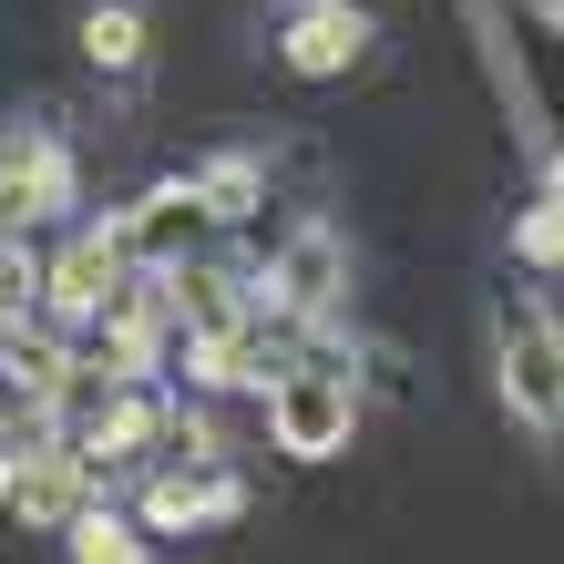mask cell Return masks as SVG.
<instances>
[{"label": "cell", "mask_w": 564, "mask_h": 564, "mask_svg": "<svg viewBox=\"0 0 564 564\" xmlns=\"http://www.w3.org/2000/svg\"><path fill=\"white\" fill-rule=\"evenodd\" d=\"M268 431H278L288 462L349 452V431H359V380H349V370H318V359H297V370L268 380Z\"/></svg>", "instance_id": "obj_1"}, {"label": "cell", "mask_w": 564, "mask_h": 564, "mask_svg": "<svg viewBox=\"0 0 564 564\" xmlns=\"http://www.w3.org/2000/svg\"><path fill=\"white\" fill-rule=\"evenodd\" d=\"M492 349H503V401H513V421L564 431V328L534 308V297H503V308H492Z\"/></svg>", "instance_id": "obj_2"}, {"label": "cell", "mask_w": 564, "mask_h": 564, "mask_svg": "<svg viewBox=\"0 0 564 564\" xmlns=\"http://www.w3.org/2000/svg\"><path fill=\"white\" fill-rule=\"evenodd\" d=\"M123 278H134V247H123V226H83V237L42 268V297H52V318L104 328V308L123 297Z\"/></svg>", "instance_id": "obj_3"}, {"label": "cell", "mask_w": 564, "mask_h": 564, "mask_svg": "<svg viewBox=\"0 0 564 564\" xmlns=\"http://www.w3.org/2000/svg\"><path fill=\"white\" fill-rule=\"evenodd\" d=\"M62 206H73V154H62V134H42V123H21V134H0V226H52Z\"/></svg>", "instance_id": "obj_4"}, {"label": "cell", "mask_w": 564, "mask_h": 564, "mask_svg": "<svg viewBox=\"0 0 564 564\" xmlns=\"http://www.w3.org/2000/svg\"><path fill=\"white\" fill-rule=\"evenodd\" d=\"M339 288H349V257H339V237H328V226H297V237L278 247V268H268V308H288V318H318Z\"/></svg>", "instance_id": "obj_5"}, {"label": "cell", "mask_w": 564, "mask_h": 564, "mask_svg": "<svg viewBox=\"0 0 564 564\" xmlns=\"http://www.w3.org/2000/svg\"><path fill=\"white\" fill-rule=\"evenodd\" d=\"M123 226V247H134V268H185V247H195V226H216L206 216V195H195V175L185 185H154L134 216H113Z\"/></svg>", "instance_id": "obj_6"}, {"label": "cell", "mask_w": 564, "mask_h": 564, "mask_svg": "<svg viewBox=\"0 0 564 564\" xmlns=\"http://www.w3.org/2000/svg\"><path fill=\"white\" fill-rule=\"evenodd\" d=\"M278 52H288V73L328 83V73H349V62L370 52V11H349V0H318V11H297V21L278 31Z\"/></svg>", "instance_id": "obj_7"}, {"label": "cell", "mask_w": 564, "mask_h": 564, "mask_svg": "<svg viewBox=\"0 0 564 564\" xmlns=\"http://www.w3.org/2000/svg\"><path fill=\"white\" fill-rule=\"evenodd\" d=\"M62 554H73V564H154L144 513H104V503H83L73 523H62Z\"/></svg>", "instance_id": "obj_8"}, {"label": "cell", "mask_w": 564, "mask_h": 564, "mask_svg": "<svg viewBox=\"0 0 564 564\" xmlns=\"http://www.w3.org/2000/svg\"><path fill=\"white\" fill-rule=\"evenodd\" d=\"M83 62H93V73H134V62H144V11H134V0H93V11H83Z\"/></svg>", "instance_id": "obj_9"}, {"label": "cell", "mask_w": 564, "mask_h": 564, "mask_svg": "<svg viewBox=\"0 0 564 564\" xmlns=\"http://www.w3.org/2000/svg\"><path fill=\"white\" fill-rule=\"evenodd\" d=\"M195 195H206V216H216V226H237V216H257L268 175H257L247 154H226V164H206V175H195Z\"/></svg>", "instance_id": "obj_10"}, {"label": "cell", "mask_w": 564, "mask_h": 564, "mask_svg": "<svg viewBox=\"0 0 564 564\" xmlns=\"http://www.w3.org/2000/svg\"><path fill=\"white\" fill-rule=\"evenodd\" d=\"M534 11H544V21H564V0H534Z\"/></svg>", "instance_id": "obj_11"}]
</instances>
